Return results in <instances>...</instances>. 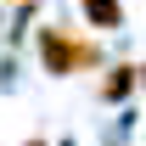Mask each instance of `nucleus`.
Instances as JSON below:
<instances>
[{
  "mask_svg": "<svg viewBox=\"0 0 146 146\" xmlns=\"http://www.w3.org/2000/svg\"><path fill=\"white\" fill-rule=\"evenodd\" d=\"M79 23H84V28H90V34H118V28H124L129 23V6L124 0H79Z\"/></svg>",
  "mask_w": 146,
  "mask_h": 146,
  "instance_id": "nucleus-3",
  "label": "nucleus"
},
{
  "mask_svg": "<svg viewBox=\"0 0 146 146\" xmlns=\"http://www.w3.org/2000/svg\"><path fill=\"white\" fill-rule=\"evenodd\" d=\"M6 6H11V11H34L39 0H6Z\"/></svg>",
  "mask_w": 146,
  "mask_h": 146,
  "instance_id": "nucleus-4",
  "label": "nucleus"
},
{
  "mask_svg": "<svg viewBox=\"0 0 146 146\" xmlns=\"http://www.w3.org/2000/svg\"><path fill=\"white\" fill-rule=\"evenodd\" d=\"M135 96H141V62H129V56L107 62L101 68V84H96V101L101 107H129Z\"/></svg>",
  "mask_w": 146,
  "mask_h": 146,
  "instance_id": "nucleus-2",
  "label": "nucleus"
},
{
  "mask_svg": "<svg viewBox=\"0 0 146 146\" xmlns=\"http://www.w3.org/2000/svg\"><path fill=\"white\" fill-rule=\"evenodd\" d=\"M62 146H73V141H62Z\"/></svg>",
  "mask_w": 146,
  "mask_h": 146,
  "instance_id": "nucleus-7",
  "label": "nucleus"
},
{
  "mask_svg": "<svg viewBox=\"0 0 146 146\" xmlns=\"http://www.w3.org/2000/svg\"><path fill=\"white\" fill-rule=\"evenodd\" d=\"M23 146H51V141H23Z\"/></svg>",
  "mask_w": 146,
  "mask_h": 146,
  "instance_id": "nucleus-5",
  "label": "nucleus"
},
{
  "mask_svg": "<svg viewBox=\"0 0 146 146\" xmlns=\"http://www.w3.org/2000/svg\"><path fill=\"white\" fill-rule=\"evenodd\" d=\"M141 90H146V62H141Z\"/></svg>",
  "mask_w": 146,
  "mask_h": 146,
  "instance_id": "nucleus-6",
  "label": "nucleus"
},
{
  "mask_svg": "<svg viewBox=\"0 0 146 146\" xmlns=\"http://www.w3.org/2000/svg\"><path fill=\"white\" fill-rule=\"evenodd\" d=\"M34 62H39V73H51V79H79V73L107 68V51H101V34L51 17V23L34 28Z\"/></svg>",
  "mask_w": 146,
  "mask_h": 146,
  "instance_id": "nucleus-1",
  "label": "nucleus"
}]
</instances>
